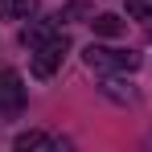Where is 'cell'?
<instances>
[{
    "instance_id": "1",
    "label": "cell",
    "mask_w": 152,
    "mask_h": 152,
    "mask_svg": "<svg viewBox=\"0 0 152 152\" xmlns=\"http://www.w3.org/2000/svg\"><path fill=\"white\" fill-rule=\"evenodd\" d=\"M86 66L91 70H103V74H132L140 70V53L132 50H111V45H86Z\"/></svg>"
},
{
    "instance_id": "2",
    "label": "cell",
    "mask_w": 152,
    "mask_h": 152,
    "mask_svg": "<svg viewBox=\"0 0 152 152\" xmlns=\"http://www.w3.org/2000/svg\"><path fill=\"white\" fill-rule=\"evenodd\" d=\"M70 53V41L62 37V33H53V37H45L41 45H33V62H29V70H33V78H50L58 66H62V58Z\"/></svg>"
},
{
    "instance_id": "3",
    "label": "cell",
    "mask_w": 152,
    "mask_h": 152,
    "mask_svg": "<svg viewBox=\"0 0 152 152\" xmlns=\"http://www.w3.org/2000/svg\"><path fill=\"white\" fill-rule=\"evenodd\" d=\"M21 111H25V82H21V74L12 66H4L0 70V115L17 119Z\"/></svg>"
},
{
    "instance_id": "4",
    "label": "cell",
    "mask_w": 152,
    "mask_h": 152,
    "mask_svg": "<svg viewBox=\"0 0 152 152\" xmlns=\"http://www.w3.org/2000/svg\"><path fill=\"white\" fill-rule=\"evenodd\" d=\"M53 33H58V25H53V17H37V21H33V25H29L25 33H21V41H25L29 50H33V45H41L45 37H53Z\"/></svg>"
},
{
    "instance_id": "5",
    "label": "cell",
    "mask_w": 152,
    "mask_h": 152,
    "mask_svg": "<svg viewBox=\"0 0 152 152\" xmlns=\"http://www.w3.org/2000/svg\"><path fill=\"white\" fill-rule=\"evenodd\" d=\"M12 148H21V152H29V148H58V140H50L45 132H21L12 140Z\"/></svg>"
},
{
    "instance_id": "6",
    "label": "cell",
    "mask_w": 152,
    "mask_h": 152,
    "mask_svg": "<svg viewBox=\"0 0 152 152\" xmlns=\"http://www.w3.org/2000/svg\"><path fill=\"white\" fill-rule=\"evenodd\" d=\"M33 8H37V0H0V17H4V21H21Z\"/></svg>"
},
{
    "instance_id": "7",
    "label": "cell",
    "mask_w": 152,
    "mask_h": 152,
    "mask_svg": "<svg viewBox=\"0 0 152 152\" xmlns=\"http://www.w3.org/2000/svg\"><path fill=\"white\" fill-rule=\"evenodd\" d=\"M91 25H95V33H103V37H119V33H124V21H119L115 12H103V17H95Z\"/></svg>"
},
{
    "instance_id": "8",
    "label": "cell",
    "mask_w": 152,
    "mask_h": 152,
    "mask_svg": "<svg viewBox=\"0 0 152 152\" xmlns=\"http://www.w3.org/2000/svg\"><path fill=\"white\" fill-rule=\"evenodd\" d=\"M127 17L148 21V17H152V0H127Z\"/></svg>"
}]
</instances>
